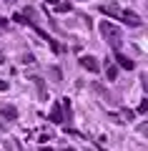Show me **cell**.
I'll use <instances>...</instances> for the list:
<instances>
[{
	"instance_id": "3",
	"label": "cell",
	"mask_w": 148,
	"mask_h": 151,
	"mask_svg": "<svg viewBox=\"0 0 148 151\" xmlns=\"http://www.w3.org/2000/svg\"><path fill=\"white\" fill-rule=\"evenodd\" d=\"M50 121L53 124H63V108H60V103H53V108H50Z\"/></svg>"
},
{
	"instance_id": "9",
	"label": "cell",
	"mask_w": 148,
	"mask_h": 151,
	"mask_svg": "<svg viewBox=\"0 0 148 151\" xmlns=\"http://www.w3.org/2000/svg\"><path fill=\"white\" fill-rule=\"evenodd\" d=\"M50 78H53L55 83L63 81V73H60V68H55V65H53V68H50Z\"/></svg>"
},
{
	"instance_id": "2",
	"label": "cell",
	"mask_w": 148,
	"mask_h": 151,
	"mask_svg": "<svg viewBox=\"0 0 148 151\" xmlns=\"http://www.w3.org/2000/svg\"><path fill=\"white\" fill-rule=\"evenodd\" d=\"M80 65H83L85 70H90V73H95V70L101 68V65H98V60H95L93 55H80Z\"/></svg>"
},
{
	"instance_id": "7",
	"label": "cell",
	"mask_w": 148,
	"mask_h": 151,
	"mask_svg": "<svg viewBox=\"0 0 148 151\" xmlns=\"http://www.w3.org/2000/svg\"><path fill=\"white\" fill-rule=\"evenodd\" d=\"M30 81L35 83V88H38V93H40V98L45 101V98H48V93H45V83H43V78H40V76H33Z\"/></svg>"
},
{
	"instance_id": "16",
	"label": "cell",
	"mask_w": 148,
	"mask_h": 151,
	"mask_svg": "<svg viewBox=\"0 0 148 151\" xmlns=\"http://www.w3.org/2000/svg\"><path fill=\"white\" fill-rule=\"evenodd\" d=\"M40 151H53V149H50V146H43V149Z\"/></svg>"
},
{
	"instance_id": "6",
	"label": "cell",
	"mask_w": 148,
	"mask_h": 151,
	"mask_svg": "<svg viewBox=\"0 0 148 151\" xmlns=\"http://www.w3.org/2000/svg\"><path fill=\"white\" fill-rule=\"evenodd\" d=\"M0 116L15 121V119H18V108H15V106H0Z\"/></svg>"
},
{
	"instance_id": "5",
	"label": "cell",
	"mask_w": 148,
	"mask_h": 151,
	"mask_svg": "<svg viewBox=\"0 0 148 151\" xmlns=\"http://www.w3.org/2000/svg\"><path fill=\"white\" fill-rule=\"evenodd\" d=\"M121 18H123L131 28H138V25H141V18H138L136 13H128V10H126V13H121Z\"/></svg>"
},
{
	"instance_id": "11",
	"label": "cell",
	"mask_w": 148,
	"mask_h": 151,
	"mask_svg": "<svg viewBox=\"0 0 148 151\" xmlns=\"http://www.w3.org/2000/svg\"><path fill=\"white\" fill-rule=\"evenodd\" d=\"M133 116H136V111H131V108H123V119H126V121H133Z\"/></svg>"
},
{
	"instance_id": "8",
	"label": "cell",
	"mask_w": 148,
	"mask_h": 151,
	"mask_svg": "<svg viewBox=\"0 0 148 151\" xmlns=\"http://www.w3.org/2000/svg\"><path fill=\"white\" fill-rule=\"evenodd\" d=\"M50 5L55 8V10H60V13H65V10H70V3H60V0H48Z\"/></svg>"
},
{
	"instance_id": "14",
	"label": "cell",
	"mask_w": 148,
	"mask_h": 151,
	"mask_svg": "<svg viewBox=\"0 0 148 151\" xmlns=\"http://www.w3.org/2000/svg\"><path fill=\"white\" fill-rule=\"evenodd\" d=\"M23 63H35V58H33L30 53H25V55H23Z\"/></svg>"
},
{
	"instance_id": "10",
	"label": "cell",
	"mask_w": 148,
	"mask_h": 151,
	"mask_svg": "<svg viewBox=\"0 0 148 151\" xmlns=\"http://www.w3.org/2000/svg\"><path fill=\"white\" fill-rule=\"evenodd\" d=\"M106 76L111 78V81H116V76H118V68H116V65H108V68H106Z\"/></svg>"
},
{
	"instance_id": "13",
	"label": "cell",
	"mask_w": 148,
	"mask_h": 151,
	"mask_svg": "<svg viewBox=\"0 0 148 151\" xmlns=\"http://www.w3.org/2000/svg\"><path fill=\"white\" fill-rule=\"evenodd\" d=\"M8 88H10V86H8V81H3V78H0V93H5Z\"/></svg>"
},
{
	"instance_id": "15",
	"label": "cell",
	"mask_w": 148,
	"mask_h": 151,
	"mask_svg": "<svg viewBox=\"0 0 148 151\" xmlns=\"http://www.w3.org/2000/svg\"><path fill=\"white\" fill-rule=\"evenodd\" d=\"M5 63V53H3V50H0V65Z\"/></svg>"
},
{
	"instance_id": "12",
	"label": "cell",
	"mask_w": 148,
	"mask_h": 151,
	"mask_svg": "<svg viewBox=\"0 0 148 151\" xmlns=\"http://www.w3.org/2000/svg\"><path fill=\"white\" fill-rule=\"evenodd\" d=\"M146 111H148V98H143L141 106H138V113H146Z\"/></svg>"
},
{
	"instance_id": "17",
	"label": "cell",
	"mask_w": 148,
	"mask_h": 151,
	"mask_svg": "<svg viewBox=\"0 0 148 151\" xmlns=\"http://www.w3.org/2000/svg\"><path fill=\"white\" fill-rule=\"evenodd\" d=\"M65 151H75V149H65Z\"/></svg>"
},
{
	"instance_id": "1",
	"label": "cell",
	"mask_w": 148,
	"mask_h": 151,
	"mask_svg": "<svg viewBox=\"0 0 148 151\" xmlns=\"http://www.w3.org/2000/svg\"><path fill=\"white\" fill-rule=\"evenodd\" d=\"M101 35L106 38L108 43H111L113 50H121V45H123V33H121V28H118L116 23L101 20Z\"/></svg>"
},
{
	"instance_id": "4",
	"label": "cell",
	"mask_w": 148,
	"mask_h": 151,
	"mask_svg": "<svg viewBox=\"0 0 148 151\" xmlns=\"http://www.w3.org/2000/svg\"><path fill=\"white\" fill-rule=\"evenodd\" d=\"M116 60H118V65L126 68V70H133V68H136V63H133L128 55H123V53H116Z\"/></svg>"
}]
</instances>
